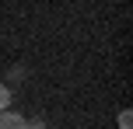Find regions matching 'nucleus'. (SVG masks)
<instances>
[{
    "instance_id": "20e7f679",
    "label": "nucleus",
    "mask_w": 133,
    "mask_h": 129,
    "mask_svg": "<svg viewBox=\"0 0 133 129\" xmlns=\"http://www.w3.org/2000/svg\"><path fill=\"white\" fill-rule=\"evenodd\" d=\"M25 129H46V119H25Z\"/></svg>"
},
{
    "instance_id": "7ed1b4c3",
    "label": "nucleus",
    "mask_w": 133,
    "mask_h": 129,
    "mask_svg": "<svg viewBox=\"0 0 133 129\" xmlns=\"http://www.w3.org/2000/svg\"><path fill=\"white\" fill-rule=\"evenodd\" d=\"M119 129H133V115L130 112H119Z\"/></svg>"
},
{
    "instance_id": "f03ea898",
    "label": "nucleus",
    "mask_w": 133,
    "mask_h": 129,
    "mask_svg": "<svg viewBox=\"0 0 133 129\" xmlns=\"http://www.w3.org/2000/svg\"><path fill=\"white\" fill-rule=\"evenodd\" d=\"M4 108H11V87L0 84V112H4Z\"/></svg>"
},
{
    "instance_id": "f257e3e1",
    "label": "nucleus",
    "mask_w": 133,
    "mask_h": 129,
    "mask_svg": "<svg viewBox=\"0 0 133 129\" xmlns=\"http://www.w3.org/2000/svg\"><path fill=\"white\" fill-rule=\"evenodd\" d=\"M0 129H25V115H18V112H0Z\"/></svg>"
}]
</instances>
